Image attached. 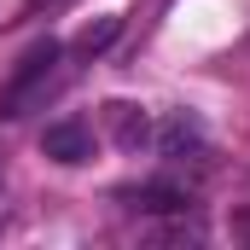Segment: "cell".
I'll list each match as a JSON object with an SVG mask.
<instances>
[{"mask_svg":"<svg viewBox=\"0 0 250 250\" xmlns=\"http://www.w3.org/2000/svg\"><path fill=\"white\" fill-rule=\"evenodd\" d=\"M105 128H111V140L123 146V151H140V146H151V117L140 111V105H123V99H111L105 105Z\"/></svg>","mask_w":250,"mask_h":250,"instance_id":"cell-3","label":"cell"},{"mask_svg":"<svg viewBox=\"0 0 250 250\" xmlns=\"http://www.w3.org/2000/svg\"><path fill=\"white\" fill-rule=\"evenodd\" d=\"M151 146H157L163 157H187V151H204V128H198V117H192V111H175L169 123L151 134Z\"/></svg>","mask_w":250,"mask_h":250,"instance_id":"cell-4","label":"cell"},{"mask_svg":"<svg viewBox=\"0 0 250 250\" xmlns=\"http://www.w3.org/2000/svg\"><path fill=\"white\" fill-rule=\"evenodd\" d=\"M117 35H123V18H117V12H105L99 23H82V35L70 41V53H82V59H93V53H105V47H111Z\"/></svg>","mask_w":250,"mask_h":250,"instance_id":"cell-6","label":"cell"},{"mask_svg":"<svg viewBox=\"0 0 250 250\" xmlns=\"http://www.w3.org/2000/svg\"><path fill=\"white\" fill-rule=\"evenodd\" d=\"M239 233H245V239H250V215H245V221H239Z\"/></svg>","mask_w":250,"mask_h":250,"instance_id":"cell-8","label":"cell"},{"mask_svg":"<svg viewBox=\"0 0 250 250\" xmlns=\"http://www.w3.org/2000/svg\"><path fill=\"white\" fill-rule=\"evenodd\" d=\"M93 146H99V140H93V128L82 123V117L47 123V134H41V151H47L53 163H70V169H76V163H87V157H93Z\"/></svg>","mask_w":250,"mask_h":250,"instance_id":"cell-2","label":"cell"},{"mask_svg":"<svg viewBox=\"0 0 250 250\" xmlns=\"http://www.w3.org/2000/svg\"><path fill=\"white\" fill-rule=\"evenodd\" d=\"M29 6H64V0H29Z\"/></svg>","mask_w":250,"mask_h":250,"instance_id":"cell-7","label":"cell"},{"mask_svg":"<svg viewBox=\"0 0 250 250\" xmlns=\"http://www.w3.org/2000/svg\"><path fill=\"white\" fill-rule=\"evenodd\" d=\"M59 59H64V47L59 41H35L23 59H18V70H12V82L0 87V123H18L47 87H53V70H59Z\"/></svg>","mask_w":250,"mask_h":250,"instance_id":"cell-1","label":"cell"},{"mask_svg":"<svg viewBox=\"0 0 250 250\" xmlns=\"http://www.w3.org/2000/svg\"><path fill=\"white\" fill-rule=\"evenodd\" d=\"M134 209H146V215H175V209H187V192L169 187V181H151V187H134Z\"/></svg>","mask_w":250,"mask_h":250,"instance_id":"cell-5","label":"cell"}]
</instances>
